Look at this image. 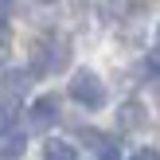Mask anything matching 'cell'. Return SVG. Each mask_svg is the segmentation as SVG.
I'll return each instance as SVG.
<instances>
[{
  "mask_svg": "<svg viewBox=\"0 0 160 160\" xmlns=\"http://www.w3.org/2000/svg\"><path fill=\"white\" fill-rule=\"evenodd\" d=\"M67 67H70V43L62 35L39 43L35 55H31V74H62Z\"/></svg>",
  "mask_w": 160,
  "mask_h": 160,
  "instance_id": "obj_1",
  "label": "cell"
},
{
  "mask_svg": "<svg viewBox=\"0 0 160 160\" xmlns=\"http://www.w3.org/2000/svg\"><path fill=\"white\" fill-rule=\"evenodd\" d=\"M70 98H74L78 106H86V109H102L106 106V82L98 78V70H90V67L74 70V78H70Z\"/></svg>",
  "mask_w": 160,
  "mask_h": 160,
  "instance_id": "obj_2",
  "label": "cell"
},
{
  "mask_svg": "<svg viewBox=\"0 0 160 160\" xmlns=\"http://www.w3.org/2000/svg\"><path fill=\"white\" fill-rule=\"evenodd\" d=\"M55 121H59V98L55 94H43L31 102V129H51Z\"/></svg>",
  "mask_w": 160,
  "mask_h": 160,
  "instance_id": "obj_3",
  "label": "cell"
},
{
  "mask_svg": "<svg viewBox=\"0 0 160 160\" xmlns=\"http://www.w3.org/2000/svg\"><path fill=\"white\" fill-rule=\"evenodd\" d=\"M145 106L141 102H125L121 109H117V129L121 133H133V129H145Z\"/></svg>",
  "mask_w": 160,
  "mask_h": 160,
  "instance_id": "obj_4",
  "label": "cell"
},
{
  "mask_svg": "<svg viewBox=\"0 0 160 160\" xmlns=\"http://www.w3.org/2000/svg\"><path fill=\"white\" fill-rule=\"evenodd\" d=\"M23 148H28L23 129H4V137H0V160H20Z\"/></svg>",
  "mask_w": 160,
  "mask_h": 160,
  "instance_id": "obj_5",
  "label": "cell"
},
{
  "mask_svg": "<svg viewBox=\"0 0 160 160\" xmlns=\"http://www.w3.org/2000/svg\"><path fill=\"white\" fill-rule=\"evenodd\" d=\"M31 78H35V74H31V70H23V67L8 70V74H4V94H8V98L28 94V90H31Z\"/></svg>",
  "mask_w": 160,
  "mask_h": 160,
  "instance_id": "obj_6",
  "label": "cell"
},
{
  "mask_svg": "<svg viewBox=\"0 0 160 160\" xmlns=\"http://www.w3.org/2000/svg\"><path fill=\"white\" fill-rule=\"evenodd\" d=\"M43 160H78V152L67 141H47L43 145Z\"/></svg>",
  "mask_w": 160,
  "mask_h": 160,
  "instance_id": "obj_7",
  "label": "cell"
},
{
  "mask_svg": "<svg viewBox=\"0 0 160 160\" xmlns=\"http://www.w3.org/2000/svg\"><path fill=\"white\" fill-rule=\"evenodd\" d=\"M133 160H160V148L145 145V148H137V152H133Z\"/></svg>",
  "mask_w": 160,
  "mask_h": 160,
  "instance_id": "obj_8",
  "label": "cell"
},
{
  "mask_svg": "<svg viewBox=\"0 0 160 160\" xmlns=\"http://www.w3.org/2000/svg\"><path fill=\"white\" fill-rule=\"evenodd\" d=\"M156 59H160V23H156Z\"/></svg>",
  "mask_w": 160,
  "mask_h": 160,
  "instance_id": "obj_9",
  "label": "cell"
},
{
  "mask_svg": "<svg viewBox=\"0 0 160 160\" xmlns=\"http://www.w3.org/2000/svg\"><path fill=\"white\" fill-rule=\"evenodd\" d=\"M0 62H4V43H0Z\"/></svg>",
  "mask_w": 160,
  "mask_h": 160,
  "instance_id": "obj_10",
  "label": "cell"
}]
</instances>
